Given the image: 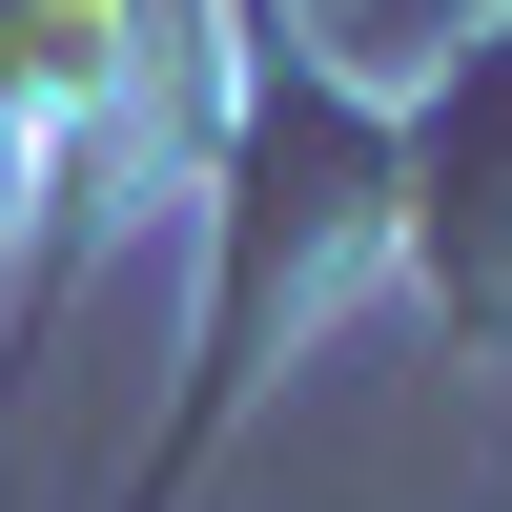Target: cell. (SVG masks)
<instances>
[{
	"instance_id": "7a4b0ae2",
	"label": "cell",
	"mask_w": 512,
	"mask_h": 512,
	"mask_svg": "<svg viewBox=\"0 0 512 512\" xmlns=\"http://www.w3.org/2000/svg\"><path fill=\"white\" fill-rule=\"evenodd\" d=\"M410 164V267L451 287V328H512V21L431 82V123H390Z\"/></svg>"
},
{
	"instance_id": "6da1fadb",
	"label": "cell",
	"mask_w": 512,
	"mask_h": 512,
	"mask_svg": "<svg viewBox=\"0 0 512 512\" xmlns=\"http://www.w3.org/2000/svg\"><path fill=\"white\" fill-rule=\"evenodd\" d=\"M205 246H226V267H205V369H185V410H164V472L267 390V349L328 308V287L410 267L390 103H349L328 62H287L267 21H226V226H205ZM164 472H144V492H164Z\"/></svg>"
}]
</instances>
